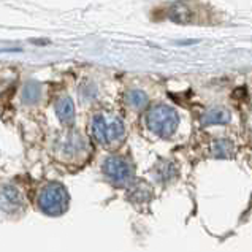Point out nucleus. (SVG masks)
<instances>
[{
    "label": "nucleus",
    "instance_id": "1",
    "mask_svg": "<svg viewBox=\"0 0 252 252\" xmlns=\"http://www.w3.org/2000/svg\"><path fill=\"white\" fill-rule=\"evenodd\" d=\"M179 126V116L171 106L157 105L148 114V127L156 135L162 138H168L176 132Z\"/></svg>",
    "mask_w": 252,
    "mask_h": 252
},
{
    "label": "nucleus",
    "instance_id": "2",
    "mask_svg": "<svg viewBox=\"0 0 252 252\" xmlns=\"http://www.w3.org/2000/svg\"><path fill=\"white\" fill-rule=\"evenodd\" d=\"M68 195L67 189L61 183H51L41 190L38 205L41 211L48 216H61L67 210Z\"/></svg>",
    "mask_w": 252,
    "mask_h": 252
},
{
    "label": "nucleus",
    "instance_id": "3",
    "mask_svg": "<svg viewBox=\"0 0 252 252\" xmlns=\"http://www.w3.org/2000/svg\"><path fill=\"white\" fill-rule=\"evenodd\" d=\"M92 132L98 143L111 145L124 136L126 127L119 118H106L105 114H97L92 121Z\"/></svg>",
    "mask_w": 252,
    "mask_h": 252
},
{
    "label": "nucleus",
    "instance_id": "4",
    "mask_svg": "<svg viewBox=\"0 0 252 252\" xmlns=\"http://www.w3.org/2000/svg\"><path fill=\"white\" fill-rule=\"evenodd\" d=\"M103 171L110 178V181L119 186L130 183L133 179V168L122 157H110V159H106L103 163Z\"/></svg>",
    "mask_w": 252,
    "mask_h": 252
},
{
    "label": "nucleus",
    "instance_id": "5",
    "mask_svg": "<svg viewBox=\"0 0 252 252\" xmlns=\"http://www.w3.org/2000/svg\"><path fill=\"white\" fill-rule=\"evenodd\" d=\"M23 205V198H21V193L16 187L13 186H3L0 189V206L3 208L5 211H16L18 208Z\"/></svg>",
    "mask_w": 252,
    "mask_h": 252
},
{
    "label": "nucleus",
    "instance_id": "6",
    "mask_svg": "<svg viewBox=\"0 0 252 252\" xmlns=\"http://www.w3.org/2000/svg\"><path fill=\"white\" fill-rule=\"evenodd\" d=\"M56 114L62 124H71L75 119V105L70 97H61L56 103Z\"/></svg>",
    "mask_w": 252,
    "mask_h": 252
},
{
    "label": "nucleus",
    "instance_id": "7",
    "mask_svg": "<svg viewBox=\"0 0 252 252\" xmlns=\"http://www.w3.org/2000/svg\"><path fill=\"white\" fill-rule=\"evenodd\" d=\"M205 126H214V124H227L230 122V113L224 108H213L208 113L203 114V119H201Z\"/></svg>",
    "mask_w": 252,
    "mask_h": 252
},
{
    "label": "nucleus",
    "instance_id": "8",
    "mask_svg": "<svg viewBox=\"0 0 252 252\" xmlns=\"http://www.w3.org/2000/svg\"><path fill=\"white\" fill-rule=\"evenodd\" d=\"M170 18L175 21V23L186 24V23H190L192 13H190V10L187 8L184 3H175L170 8Z\"/></svg>",
    "mask_w": 252,
    "mask_h": 252
},
{
    "label": "nucleus",
    "instance_id": "9",
    "mask_svg": "<svg viewBox=\"0 0 252 252\" xmlns=\"http://www.w3.org/2000/svg\"><path fill=\"white\" fill-rule=\"evenodd\" d=\"M41 95V88L37 81H29L24 86L23 91V100L26 103H37Z\"/></svg>",
    "mask_w": 252,
    "mask_h": 252
},
{
    "label": "nucleus",
    "instance_id": "10",
    "mask_svg": "<svg viewBox=\"0 0 252 252\" xmlns=\"http://www.w3.org/2000/svg\"><path fill=\"white\" fill-rule=\"evenodd\" d=\"M127 103L135 110H143V108L148 106V95L140 89L130 91L127 94Z\"/></svg>",
    "mask_w": 252,
    "mask_h": 252
},
{
    "label": "nucleus",
    "instance_id": "11",
    "mask_svg": "<svg viewBox=\"0 0 252 252\" xmlns=\"http://www.w3.org/2000/svg\"><path fill=\"white\" fill-rule=\"evenodd\" d=\"M213 154L216 157H228L232 154V145L227 140H219L213 145Z\"/></svg>",
    "mask_w": 252,
    "mask_h": 252
}]
</instances>
